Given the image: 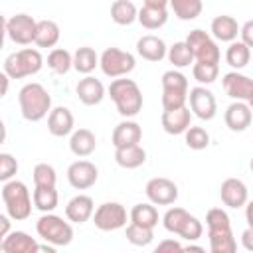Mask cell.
I'll return each mask as SVG.
<instances>
[{"label":"cell","instance_id":"8","mask_svg":"<svg viewBox=\"0 0 253 253\" xmlns=\"http://www.w3.org/2000/svg\"><path fill=\"white\" fill-rule=\"evenodd\" d=\"M136 65V59L130 51H123L119 47H107L99 57V67L107 77L121 79L128 75Z\"/></svg>","mask_w":253,"mask_h":253},{"label":"cell","instance_id":"28","mask_svg":"<svg viewBox=\"0 0 253 253\" xmlns=\"http://www.w3.org/2000/svg\"><path fill=\"white\" fill-rule=\"evenodd\" d=\"M38 241L26 231H10L4 237L2 253H34Z\"/></svg>","mask_w":253,"mask_h":253},{"label":"cell","instance_id":"36","mask_svg":"<svg viewBox=\"0 0 253 253\" xmlns=\"http://www.w3.org/2000/svg\"><path fill=\"white\" fill-rule=\"evenodd\" d=\"M32 202H34V208H38L40 211L51 213L57 208L59 196H57V190L55 188H34Z\"/></svg>","mask_w":253,"mask_h":253},{"label":"cell","instance_id":"51","mask_svg":"<svg viewBox=\"0 0 253 253\" xmlns=\"http://www.w3.org/2000/svg\"><path fill=\"white\" fill-rule=\"evenodd\" d=\"M4 38H6V18L0 14V49L4 47Z\"/></svg>","mask_w":253,"mask_h":253},{"label":"cell","instance_id":"52","mask_svg":"<svg viewBox=\"0 0 253 253\" xmlns=\"http://www.w3.org/2000/svg\"><path fill=\"white\" fill-rule=\"evenodd\" d=\"M182 253H208V251L200 245H188V247H182Z\"/></svg>","mask_w":253,"mask_h":253},{"label":"cell","instance_id":"27","mask_svg":"<svg viewBox=\"0 0 253 253\" xmlns=\"http://www.w3.org/2000/svg\"><path fill=\"white\" fill-rule=\"evenodd\" d=\"M210 251L208 253H237V241L233 237L231 227L227 229H210Z\"/></svg>","mask_w":253,"mask_h":253},{"label":"cell","instance_id":"43","mask_svg":"<svg viewBox=\"0 0 253 253\" xmlns=\"http://www.w3.org/2000/svg\"><path fill=\"white\" fill-rule=\"evenodd\" d=\"M206 225H208V231L210 229H227V227H231V221H229V215L225 210L211 208L206 213Z\"/></svg>","mask_w":253,"mask_h":253},{"label":"cell","instance_id":"22","mask_svg":"<svg viewBox=\"0 0 253 253\" xmlns=\"http://www.w3.org/2000/svg\"><path fill=\"white\" fill-rule=\"evenodd\" d=\"M75 93H77V97H79V101L83 105L93 107V105H99L103 101V97H105V85L99 79H95L91 75H85L83 79H79V83L75 87Z\"/></svg>","mask_w":253,"mask_h":253},{"label":"cell","instance_id":"35","mask_svg":"<svg viewBox=\"0 0 253 253\" xmlns=\"http://www.w3.org/2000/svg\"><path fill=\"white\" fill-rule=\"evenodd\" d=\"M136 6L130 0H115L111 4V20L119 26H130L136 20Z\"/></svg>","mask_w":253,"mask_h":253},{"label":"cell","instance_id":"12","mask_svg":"<svg viewBox=\"0 0 253 253\" xmlns=\"http://www.w3.org/2000/svg\"><path fill=\"white\" fill-rule=\"evenodd\" d=\"M221 85L227 97H231L233 101H241V103H251L253 101V81L251 77L239 73V71H229L221 77Z\"/></svg>","mask_w":253,"mask_h":253},{"label":"cell","instance_id":"26","mask_svg":"<svg viewBox=\"0 0 253 253\" xmlns=\"http://www.w3.org/2000/svg\"><path fill=\"white\" fill-rule=\"evenodd\" d=\"M97 148V136L93 130L89 128H77L71 132V138H69V150L79 156V158H85L89 154H93Z\"/></svg>","mask_w":253,"mask_h":253},{"label":"cell","instance_id":"21","mask_svg":"<svg viewBox=\"0 0 253 253\" xmlns=\"http://www.w3.org/2000/svg\"><path fill=\"white\" fill-rule=\"evenodd\" d=\"M95 211V204H93V198L91 196H85V194H77L73 196L67 206H65V217L73 223H85L87 219H91Z\"/></svg>","mask_w":253,"mask_h":253},{"label":"cell","instance_id":"16","mask_svg":"<svg viewBox=\"0 0 253 253\" xmlns=\"http://www.w3.org/2000/svg\"><path fill=\"white\" fill-rule=\"evenodd\" d=\"M97 178H99V170L89 160H75L67 168V182L75 190H87L95 186Z\"/></svg>","mask_w":253,"mask_h":253},{"label":"cell","instance_id":"34","mask_svg":"<svg viewBox=\"0 0 253 253\" xmlns=\"http://www.w3.org/2000/svg\"><path fill=\"white\" fill-rule=\"evenodd\" d=\"M130 223L154 229L158 223V210L152 204H136L130 210Z\"/></svg>","mask_w":253,"mask_h":253},{"label":"cell","instance_id":"45","mask_svg":"<svg viewBox=\"0 0 253 253\" xmlns=\"http://www.w3.org/2000/svg\"><path fill=\"white\" fill-rule=\"evenodd\" d=\"M152 253H182V245L180 241L176 239H162L154 249Z\"/></svg>","mask_w":253,"mask_h":253},{"label":"cell","instance_id":"24","mask_svg":"<svg viewBox=\"0 0 253 253\" xmlns=\"http://www.w3.org/2000/svg\"><path fill=\"white\" fill-rule=\"evenodd\" d=\"M166 49L168 47H166L164 40L154 34H146V36L138 38V42H136V51L146 61H162L166 57Z\"/></svg>","mask_w":253,"mask_h":253},{"label":"cell","instance_id":"17","mask_svg":"<svg viewBox=\"0 0 253 253\" xmlns=\"http://www.w3.org/2000/svg\"><path fill=\"white\" fill-rule=\"evenodd\" d=\"M219 198L221 202L227 206V208H233V210H239L247 204L249 200V192H247V186L243 180L239 178H225L219 186Z\"/></svg>","mask_w":253,"mask_h":253},{"label":"cell","instance_id":"23","mask_svg":"<svg viewBox=\"0 0 253 253\" xmlns=\"http://www.w3.org/2000/svg\"><path fill=\"white\" fill-rule=\"evenodd\" d=\"M73 113L67 107H55L47 115V130L53 136H67L73 132Z\"/></svg>","mask_w":253,"mask_h":253},{"label":"cell","instance_id":"50","mask_svg":"<svg viewBox=\"0 0 253 253\" xmlns=\"http://www.w3.org/2000/svg\"><path fill=\"white\" fill-rule=\"evenodd\" d=\"M34 253H57V249L53 245H47V243H38Z\"/></svg>","mask_w":253,"mask_h":253},{"label":"cell","instance_id":"2","mask_svg":"<svg viewBox=\"0 0 253 253\" xmlns=\"http://www.w3.org/2000/svg\"><path fill=\"white\" fill-rule=\"evenodd\" d=\"M109 97L113 99L121 117L130 119L142 111V91L134 79H113L109 85Z\"/></svg>","mask_w":253,"mask_h":253},{"label":"cell","instance_id":"19","mask_svg":"<svg viewBox=\"0 0 253 253\" xmlns=\"http://www.w3.org/2000/svg\"><path fill=\"white\" fill-rule=\"evenodd\" d=\"M142 138V128L136 121H121L115 128H113V134H111V142L115 148H125V146H134L138 144Z\"/></svg>","mask_w":253,"mask_h":253},{"label":"cell","instance_id":"42","mask_svg":"<svg viewBox=\"0 0 253 253\" xmlns=\"http://www.w3.org/2000/svg\"><path fill=\"white\" fill-rule=\"evenodd\" d=\"M184 140L192 150H204L210 146V134L204 126H190L184 132Z\"/></svg>","mask_w":253,"mask_h":253},{"label":"cell","instance_id":"5","mask_svg":"<svg viewBox=\"0 0 253 253\" xmlns=\"http://www.w3.org/2000/svg\"><path fill=\"white\" fill-rule=\"evenodd\" d=\"M42 67H43V57L34 47L18 49L4 59V73L10 79H22L28 75H36Z\"/></svg>","mask_w":253,"mask_h":253},{"label":"cell","instance_id":"9","mask_svg":"<svg viewBox=\"0 0 253 253\" xmlns=\"http://www.w3.org/2000/svg\"><path fill=\"white\" fill-rule=\"evenodd\" d=\"M186 45L190 47L194 59L198 63H219V57H221V51L215 43V40L204 32V30H192L188 34V38L184 40Z\"/></svg>","mask_w":253,"mask_h":253},{"label":"cell","instance_id":"1","mask_svg":"<svg viewBox=\"0 0 253 253\" xmlns=\"http://www.w3.org/2000/svg\"><path fill=\"white\" fill-rule=\"evenodd\" d=\"M18 105H20V113L26 121L30 123H38L42 119H45L51 111V95L47 93V89L42 83H26L20 93H18Z\"/></svg>","mask_w":253,"mask_h":253},{"label":"cell","instance_id":"20","mask_svg":"<svg viewBox=\"0 0 253 253\" xmlns=\"http://www.w3.org/2000/svg\"><path fill=\"white\" fill-rule=\"evenodd\" d=\"M160 123H162V128L168 134H184L192 126V113H190L188 107H180V109H172V111H162Z\"/></svg>","mask_w":253,"mask_h":253},{"label":"cell","instance_id":"44","mask_svg":"<svg viewBox=\"0 0 253 253\" xmlns=\"http://www.w3.org/2000/svg\"><path fill=\"white\" fill-rule=\"evenodd\" d=\"M18 172V160L10 152H0V182H10L14 180Z\"/></svg>","mask_w":253,"mask_h":253},{"label":"cell","instance_id":"53","mask_svg":"<svg viewBox=\"0 0 253 253\" xmlns=\"http://www.w3.org/2000/svg\"><path fill=\"white\" fill-rule=\"evenodd\" d=\"M4 140H6V125L0 119V144H4Z\"/></svg>","mask_w":253,"mask_h":253},{"label":"cell","instance_id":"33","mask_svg":"<svg viewBox=\"0 0 253 253\" xmlns=\"http://www.w3.org/2000/svg\"><path fill=\"white\" fill-rule=\"evenodd\" d=\"M225 61H227L229 67H233L235 71H239V69L247 67V63L251 61V49L247 45H243L239 40H235L225 49Z\"/></svg>","mask_w":253,"mask_h":253},{"label":"cell","instance_id":"54","mask_svg":"<svg viewBox=\"0 0 253 253\" xmlns=\"http://www.w3.org/2000/svg\"><path fill=\"white\" fill-rule=\"evenodd\" d=\"M2 243H4V239L0 237V253H2Z\"/></svg>","mask_w":253,"mask_h":253},{"label":"cell","instance_id":"18","mask_svg":"<svg viewBox=\"0 0 253 253\" xmlns=\"http://www.w3.org/2000/svg\"><path fill=\"white\" fill-rule=\"evenodd\" d=\"M223 121H225V126L233 132H243L251 126V121H253V113H251V107L247 103H241V101H233L225 113H223Z\"/></svg>","mask_w":253,"mask_h":253},{"label":"cell","instance_id":"3","mask_svg":"<svg viewBox=\"0 0 253 253\" xmlns=\"http://www.w3.org/2000/svg\"><path fill=\"white\" fill-rule=\"evenodd\" d=\"M2 200L10 219L24 221L32 215V196L22 180H10L2 188Z\"/></svg>","mask_w":253,"mask_h":253},{"label":"cell","instance_id":"38","mask_svg":"<svg viewBox=\"0 0 253 253\" xmlns=\"http://www.w3.org/2000/svg\"><path fill=\"white\" fill-rule=\"evenodd\" d=\"M71 63H73V57L67 49L63 47H53L49 53H47V67L57 73V75H65L69 69H71Z\"/></svg>","mask_w":253,"mask_h":253},{"label":"cell","instance_id":"29","mask_svg":"<svg viewBox=\"0 0 253 253\" xmlns=\"http://www.w3.org/2000/svg\"><path fill=\"white\" fill-rule=\"evenodd\" d=\"M115 162L125 170H134L146 162V150L140 144L115 148Z\"/></svg>","mask_w":253,"mask_h":253},{"label":"cell","instance_id":"47","mask_svg":"<svg viewBox=\"0 0 253 253\" xmlns=\"http://www.w3.org/2000/svg\"><path fill=\"white\" fill-rule=\"evenodd\" d=\"M253 227H247L243 233H241V241H243V247L247 249V251H253Z\"/></svg>","mask_w":253,"mask_h":253},{"label":"cell","instance_id":"49","mask_svg":"<svg viewBox=\"0 0 253 253\" xmlns=\"http://www.w3.org/2000/svg\"><path fill=\"white\" fill-rule=\"evenodd\" d=\"M8 233H10V217L0 213V237L4 239Z\"/></svg>","mask_w":253,"mask_h":253},{"label":"cell","instance_id":"25","mask_svg":"<svg viewBox=\"0 0 253 253\" xmlns=\"http://www.w3.org/2000/svg\"><path fill=\"white\" fill-rule=\"evenodd\" d=\"M210 32H211V38L213 40H217V42H229L231 43L239 36V26H237V20L233 16L221 14V16H215L211 20Z\"/></svg>","mask_w":253,"mask_h":253},{"label":"cell","instance_id":"13","mask_svg":"<svg viewBox=\"0 0 253 253\" xmlns=\"http://www.w3.org/2000/svg\"><path fill=\"white\" fill-rule=\"evenodd\" d=\"M144 194L152 206H170L178 200V186L168 178H150L146 182Z\"/></svg>","mask_w":253,"mask_h":253},{"label":"cell","instance_id":"15","mask_svg":"<svg viewBox=\"0 0 253 253\" xmlns=\"http://www.w3.org/2000/svg\"><path fill=\"white\" fill-rule=\"evenodd\" d=\"M36 20L28 14H16L10 20H6V36L20 45H28L34 42L36 34Z\"/></svg>","mask_w":253,"mask_h":253},{"label":"cell","instance_id":"39","mask_svg":"<svg viewBox=\"0 0 253 253\" xmlns=\"http://www.w3.org/2000/svg\"><path fill=\"white\" fill-rule=\"evenodd\" d=\"M34 184L36 188H55V182H57V174H55V168L47 162H40L34 166Z\"/></svg>","mask_w":253,"mask_h":253},{"label":"cell","instance_id":"32","mask_svg":"<svg viewBox=\"0 0 253 253\" xmlns=\"http://www.w3.org/2000/svg\"><path fill=\"white\" fill-rule=\"evenodd\" d=\"M168 6L172 8L174 16L182 22H190V20H196L200 14H202V0H170Z\"/></svg>","mask_w":253,"mask_h":253},{"label":"cell","instance_id":"14","mask_svg":"<svg viewBox=\"0 0 253 253\" xmlns=\"http://www.w3.org/2000/svg\"><path fill=\"white\" fill-rule=\"evenodd\" d=\"M136 20L146 30H158L168 20V2L166 0H144L136 12Z\"/></svg>","mask_w":253,"mask_h":253},{"label":"cell","instance_id":"7","mask_svg":"<svg viewBox=\"0 0 253 253\" xmlns=\"http://www.w3.org/2000/svg\"><path fill=\"white\" fill-rule=\"evenodd\" d=\"M188 101V79L178 69H168L162 73V109L172 111L186 107Z\"/></svg>","mask_w":253,"mask_h":253},{"label":"cell","instance_id":"37","mask_svg":"<svg viewBox=\"0 0 253 253\" xmlns=\"http://www.w3.org/2000/svg\"><path fill=\"white\" fill-rule=\"evenodd\" d=\"M166 57H168V61H170L176 69H182V67H188L190 63H194V55H192L190 47L186 45V42H176V43H172V45L166 49Z\"/></svg>","mask_w":253,"mask_h":253},{"label":"cell","instance_id":"11","mask_svg":"<svg viewBox=\"0 0 253 253\" xmlns=\"http://www.w3.org/2000/svg\"><path fill=\"white\" fill-rule=\"evenodd\" d=\"M188 101H190V107H188L190 113H194L202 121H211L217 113V103H215L213 93L202 85L192 87L188 91Z\"/></svg>","mask_w":253,"mask_h":253},{"label":"cell","instance_id":"48","mask_svg":"<svg viewBox=\"0 0 253 253\" xmlns=\"http://www.w3.org/2000/svg\"><path fill=\"white\" fill-rule=\"evenodd\" d=\"M8 89H10V77H8L4 71H0V99L6 97Z\"/></svg>","mask_w":253,"mask_h":253},{"label":"cell","instance_id":"30","mask_svg":"<svg viewBox=\"0 0 253 253\" xmlns=\"http://www.w3.org/2000/svg\"><path fill=\"white\" fill-rule=\"evenodd\" d=\"M59 26L53 20H40L36 24V34H34V43L38 47H53L59 42Z\"/></svg>","mask_w":253,"mask_h":253},{"label":"cell","instance_id":"31","mask_svg":"<svg viewBox=\"0 0 253 253\" xmlns=\"http://www.w3.org/2000/svg\"><path fill=\"white\" fill-rule=\"evenodd\" d=\"M71 57H73L71 67H73L77 73H83V75H89V73L99 65V55H97V51H95L93 47H89V45L77 47Z\"/></svg>","mask_w":253,"mask_h":253},{"label":"cell","instance_id":"4","mask_svg":"<svg viewBox=\"0 0 253 253\" xmlns=\"http://www.w3.org/2000/svg\"><path fill=\"white\" fill-rule=\"evenodd\" d=\"M36 231L47 245H53V247H65L73 241L71 223L55 213H43L36 221Z\"/></svg>","mask_w":253,"mask_h":253},{"label":"cell","instance_id":"10","mask_svg":"<svg viewBox=\"0 0 253 253\" xmlns=\"http://www.w3.org/2000/svg\"><path fill=\"white\" fill-rule=\"evenodd\" d=\"M93 223L101 231H115L126 225V210L119 202H105L93 211Z\"/></svg>","mask_w":253,"mask_h":253},{"label":"cell","instance_id":"41","mask_svg":"<svg viewBox=\"0 0 253 253\" xmlns=\"http://www.w3.org/2000/svg\"><path fill=\"white\" fill-rule=\"evenodd\" d=\"M192 75H194V79H196L202 87H204V85H211V83L217 79V75H219V65L194 61V65H192Z\"/></svg>","mask_w":253,"mask_h":253},{"label":"cell","instance_id":"40","mask_svg":"<svg viewBox=\"0 0 253 253\" xmlns=\"http://www.w3.org/2000/svg\"><path fill=\"white\" fill-rule=\"evenodd\" d=\"M125 235H126V241L130 245H134V247H146L154 239V231L152 229L142 227V225H136V223H128Z\"/></svg>","mask_w":253,"mask_h":253},{"label":"cell","instance_id":"46","mask_svg":"<svg viewBox=\"0 0 253 253\" xmlns=\"http://www.w3.org/2000/svg\"><path fill=\"white\" fill-rule=\"evenodd\" d=\"M239 36H241L239 42L251 49V47H253V20H247V22L239 28Z\"/></svg>","mask_w":253,"mask_h":253},{"label":"cell","instance_id":"6","mask_svg":"<svg viewBox=\"0 0 253 253\" xmlns=\"http://www.w3.org/2000/svg\"><path fill=\"white\" fill-rule=\"evenodd\" d=\"M162 223H164L166 231L176 233V235H180V237H184V239H188V241H196V239H200L202 233H204L202 221H200L196 215L188 213L184 208H170V210L164 213Z\"/></svg>","mask_w":253,"mask_h":253}]
</instances>
